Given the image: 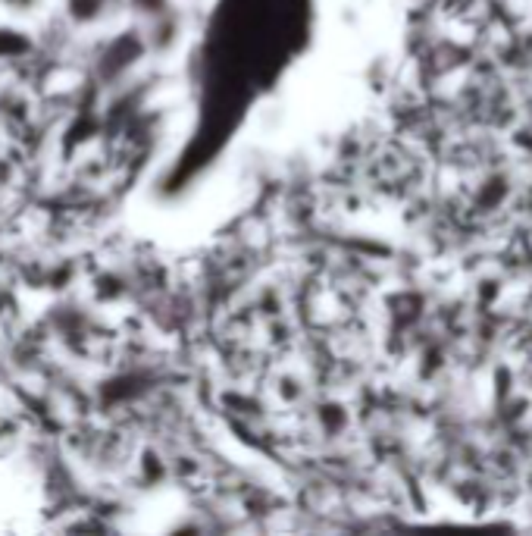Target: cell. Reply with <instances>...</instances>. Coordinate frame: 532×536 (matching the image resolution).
Listing matches in <instances>:
<instances>
[]
</instances>
